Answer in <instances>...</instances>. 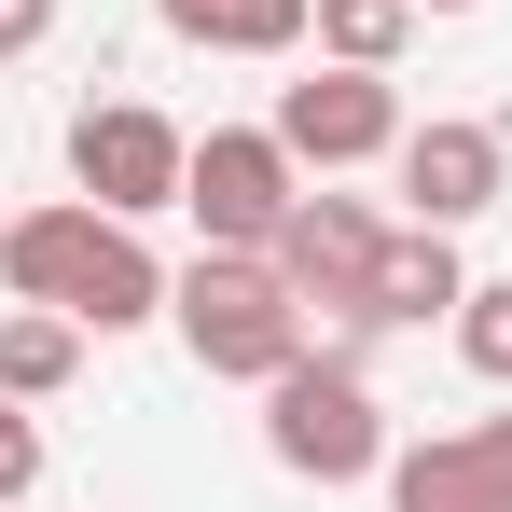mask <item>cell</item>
<instances>
[{"mask_svg":"<svg viewBox=\"0 0 512 512\" xmlns=\"http://www.w3.org/2000/svg\"><path fill=\"white\" fill-rule=\"evenodd\" d=\"M0 291H14V305H70L84 333L167 319V263L139 250V222H111V208H84V194L0 222Z\"/></svg>","mask_w":512,"mask_h":512,"instance_id":"1","label":"cell"},{"mask_svg":"<svg viewBox=\"0 0 512 512\" xmlns=\"http://www.w3.org/2000/svg\"><path fill=\"white\" fill-rule=\"evenodd\" d=\"M167 319H180V346H194V374H236V388L291 374L305 333H319V305L277 277V250H194L167 277Z\"/></svg>","mask_w":512,"mask_h":512,"instance_id":"2","label":"cell"},{"mask_svg":"<svg viewBox=\"0 0 512 512\" xmlns=\"http://www.w3.org/2000/svg\"><path fill=\"white\" fill-rule=\"evenodd\" d=\"M263 443L305 485H360V471H388V402L346 346H305L291 374H263Z\"/></svg>","mask_w":512,"mask_h":512,"instance_id":"3","label":"cell"},{"mask_svg":"<svg viewBox=\"0 0 512 512\" xmlns=\"http://www.w3.org/2000/svg\"><path fill=\"white\" fill-rule=\"evenodd\" d=\"M291 194H305V167H291V139H277V125H208V139H194V167H180V208H194V236H208V250H277Z\"/></svg>","mask_w":512,"mask_h":512,"instance_id":"4","label":"cell"},{"mask_svg":"<svg viewBox=\"0 0 512 512\" xmlns=\"http://www.w3.org/2000/svg\"><path fill=\"white\" fill-rule=\"evenodd\" d=\"M180 167H194V139H180L153 97H97L84 125H70V180H84V208H111V222L180 208Z\"/></svg>","mask_w":512,"mask_h":512,"instance_id":"5","label":"cell"},{"mask_svg":"<svg viewBox=\"0 0 512 512\" xmlns=\"http://www.w3.org/2000/svg\"><path fill=\"white\" fill-rule=\"evenodd\" d=\"M277 139H291V167H374V153H402V97H388V70H305V84H277Z\"/></svg>","mask_w":512,"mask_h":512,"instance_id":"6","label":"cell"},{"mask_svg":"<svg viewBox=\"0 0 512 512\" xmlns=\"http://www.w3.org/2000/svg\"><path fill=\"white\" fill-rule=\"evenodd\" d=\"M388 512H512V416L388 443Z\"/></svg>","mask_w":512,"mask_h":512,"instance_id":"7","label":"cell"},{"mask_svg":"<svg viewBox=\"0 0 512 512\" xmlns=\"http://www.w3.org/2000/svg\"><path fill=\"white\" fill-rule=\"evenodd\" d=\"M471 305V263H457V236L443 222H402L388 250H374V291L346 305L333 333H346V360H360V333H429V319H457Z\"/></svg>","mask_w":512,"mask_h":512,"instance_id":"8","label":"cell"},{"mask_svg":"<svg viewBox=\"0 0 512 512\" xmlns=\"http://www.w3.org/2000/svg\"><path fill=\"white\" fill-rule=\"evenodd\" d=\"M402 194H416V222H485L499 208V180H512V153H499V125H471V111H429V125H402Z\"/></svg>","mask_w":512,"mask_h":512,"instance_id":"9","label":"cell"},{"mask_svg":"<svg viewBox=\"0 0 512 512\" xmlns=\"http://www.w3.org/2000/svg\"><path fill=\"white\" fill-rule=\"evenodd\" d=\"M374 250H388V222L360 208V194H291V222H277V277L305 291V305H360L374 291Z\"/></svg>","mask_w":512,"mask_h":512,"instance_id":"10","label":"cell"},{"mask_svg":"<svg viewBox=\"0 0 512 512\" xmlns=\"http://www.w3.org/2000/svg\"><path fill=\"white\" fill-rule=\"evenodd\" d=\"M180 42H208V56H291L305 28H319V0H153Z\"/></svg>","mask_w":512,"mask_h":512,"instance_id":"11","label":"cell"},{"mask_svg":"<svg viewBox=\"0 0 512 512\" xmlns=\"http://www.w3.org/2000/svg\"><path fill=\"white\" fill-rule=\"evenodd\" d=\"M70 374H84V319L70 305H14L0 319V402H56Z\"/></svg>","mask_w":512,"mask_h":512,"instance_id":"12","label":"cell"},{"mask_svg":"<svg viewBox=\"0 0 512 512\" xmlns=\"http://www.w3.org/2000/svg\"><path fill=\"white\" fill-rule=\"evenodd\" d=\"M416 42V0H319V56L333 70H388Z\"/></svg>","mask_w":512,"mask_h":512,"instance_id":"13","label":"cell"},{"mask_svg":"<svg viewBox=\"0 0 512 512\" xmlns=\"http://www.w3.org/2000/svg\"><path fill=\"white\" fill-rule=\"evenodd\" d=\"M457 360H471L485 388H512V277H471V305H457Z\"/></svg>","mask_w":512,"mask_h":512,"instance_id":"14","label":"cell"},{"mask_svg":"<svg viewBox=\"0 0 512 512\" xmlns=\"http://www.w3.org/2000/svg\"><path fill=\"white\" fill-rule=\"evenodd\" d=\"M42 485V429H28V402H0V512Z\"/></svg>","mask_w":512,"mask_h":512,"instance_id":"15","label":"cell"},{"mask_svg":"<svg viewBox=\"0 0 512 512\" xmlns=\"http://www.w3.org/2000/svg\"><path fill=\"white\" fill-rule=\"evenodd\" d=\"M56 42V0H0V56H42Z\"/></svg>","mask_w":512,"mask_h":512,"instance_id":"16","label":"cell"},{"mask_svg":"<svg viewBox=\"0 0 512 512\" xmlns=\"http://www.w3.org/2000/svg\"><path fill=\"white\" fill-rule=\"evenodd\" d=\"M416 14H471V0H416Z\"/></svg>","mask_w":512,"mask_h":512,"instance_id":"17","label":"cell"}]
</instances>
